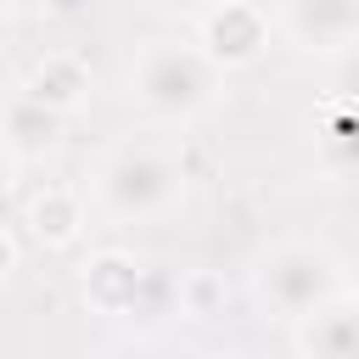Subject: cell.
Wrapping results in <instances>:
<instances>
[{
	"instance_id": "3",
	"label": "cell",
	"mask_w": 359,
	"mask_h": 359,
	"mask_svg": "<svg viewBox=\"0 0 359 359\" xmlns=\"http://www.w3.org/2000/svg\"><path fill=\"white\" fill-rule=\"evenodd\" d=\"M258 292L269 297V309H280L286 320H309L314 309H325L337 297V264L331 252L309 247V241H286L264 258L258 269Z\"/></svg>"
},
{
	"instance_id": "9",
	"label": "cell",
	"mask_w": 359,
	"mask_h": 359,
	"mask_svg": "<svg viewBox=\"0 0 359 359\" xmlns=\"http://www.w3.org/2000/svg\"><path fill=\"white\" fill-rule=\"evenodd\" d=\"M84 90H90V73H84V62H73V56H45V62L28 73V95H34V101H45L50 112L79 107V101H84Z\"/></svg>"
},
{
	"instance_id": "2",
	"label": "cell",
	"mask_w": 359,
	"mask_h": 359,
	"mask_svg": "<svg viewBox=\"0 0 359 359\" xmlns=\"http://www.w3.org/2000/svg\"><path fill=\"white\" fill-rule=\"evenodd\" d=\"M95 196L118 213V219H146L163 213L180 196V163L163 146H118L101 174H95Z\"/></svg>"
},
{
	"instance_id": "18",
	"label": "cell",
	"mask_w": 359,
	"mask_h": 359,
	"mask_svg": "<svg viewBox=\"0 0 359 359\" xmlns=\"http://www.w3.org/2000/svg\"><path fill=\"white\" fill-rule=\"evenodd\" d=\"M208 359H230V353H208Z\"/></svg>"
},
{
	"instance_id": "17",
	"label": "cell",
	"mask_w": 359,
	"mask_h": 359,
	"mask_svg": "<svg viewBox=\"0 0 359 359\" xmlns=\"http://www.w3.org/2000/svg\"><path fill=\"white\" fill-rule=\"evenodd\" d=\"M112 359H146V353H112Z\"/></svg>"
},
{
	"instance_id": "1",
	"label": "cell",
	"mask_w": 359,
	"mask_h": 359,
	"mask_svg": "<svg viewBox=\"0 0 359 359\" xmlns=\"http://www.w3.org/2000/svg\"><path fill=\"white\" fill-rule=\"evenodd\" d=\"M213 62L208 50L196 45H180V39H157L140 50L135 62V101L151 112V118H191L213 101Z\"/></svg>"
},
{
	"instance_id": "14",
	"label": "cell",
	"mask_w": 359,
	"mask_h": 359,
	"mask_svg": "<svg viewBox=\"0 0 359 359\" xmlns=\"http://www.w3.org/2000/svg\"><path fill=\"white\" fill-rule=\"evenodd\" d=\"M0 6H17V11H28V6H45V0H0ZM50 6H67V0H50Z\"/></svg>"
},
{
	"instance_id": "12",
	"label": "cell",
	"mask_w": 359,
	"mask_h": 359,
	"mask_svg": "<svg viewBox=\"0 0 359 359\" xmlns=\"http://www.w3.org/2000/svg\"><path fill=\"white\" fill-rule=\"evenodd\" d=\"M337 90H342L348 107H359V39H348L342 56H337Z\"/></svg>"
},
{
	"instance_id": "13",
	"label": "cell",
	"mask_w": 359,
	"mask_h": 359,
	"mask_svg": "<svg viewBox=\"0 0 359 359\" xmlns=\"http://www.w3.org/2000/svg\"><path fill=\"white\" fill-rule=\"evenodd\" d=\"M151 6H163V11H202L208 0H151Z\"/></svg>"
},
{
	"instance_id": "5",
	"label": "cell",
	"mask_w": 359,
	"mask_h": 359,
	"mask_svg": "<svg viewBox=\"0 0 359 359\" xmlns=\"http://www.w3.org/2000/svg\"><path fill=\"white\" fill-rule=\"evenodd\" d=\"M280 22L297 45H348L359 39V0H280Z\"/></svg>"
},
{
	"instance_id": "8",
	"label": "cell",
	"mask_w": 359,
	"mask_h": 359,
	"mask_svg": "<svg viewBox=\"0 0 359 359\" xmlns=\"http://www.w3.org/2000/svg\"><path fill=\"white\" fill-rule=\"evenodd\" d=\"M303 353L309 359H359V303H325L303 320Z\"/></svg>"
},
{
	"instance_id": "15",
	"label": "cell",
	"mask_w": 359,
	"mask_h": 359,
	"mask_svg": "<svg viewBox=\"0 0 359 359\" xmlns=\"http://www.w3.org/2000/svg\"><path fill=\"white\" fill-rule=\"evenodd\" d=\"M6 269H11V241L0 236V275H6Z\"/></svg>"
},
{
	"instance_id": "7",
	"label": "cell",
	"mask_w": 359,
	"mask_h": 359,
	"mask_svg": "<svg viewBox=\"0 0 359 359\" xmlns=\"http://www.w3.org/2000/svg\"><path fill=\"white\" fill-rule=\"evenodd\" d=\"M84 292L107 314H135L140 309V292H146V269L135 258H123V252H101L90 264V275H84Z\"/></svg>"
},
{
	"instance_id": "11",
	"label": "cell",
	"mask_w": 359,
	"mask_h": 359,
	"mask_svg": "<svg viewBox=\"0 0 359 359\" xmlns=\"http://www.w3.org/2000/svg\"><path fill=\"white\" fill-rule=\"evenodd\" d=\"M34 230H39L45 241H67V236L79 230V196H73V191H45V196L34 202Z\"/></svg>"
},
{
	"instance_id": "6",
	"label": "cell",
	"mask_w": 359,
	"mask_h": 359,
	"mask_svg": "<svg viewBox=\"0 0 359 359\" xmlns=\"http://www.w3.org/2000/svg\"><path fill=\"white\" fill-rule=\"evenodd\" d=\"M56 129H62V112H50L45 101H34L28 90L11 95L6 112H0V140H6L11 157H39V151H50V146H56Z\"/></svg>"
},
{
	"instance_id": "10",
	"label": "cell",
	"mask_w": 359,
	"mask_h": 359,
	"mask_svg": "<svg viewBox=\"0 0 359 359\" xmlns=\"http://www.w3.org/2000/svg\"><path fill=\"white\" fill-rule=\"evenodd\" d=\"M320 146H325V163H331L337 174H359V107H342V112L325 123Z\"/></svg>"
},
{
	"instance_id": "4",
	"label": "cell",
	"mask_w": 359,
	"mask_h": 359,
	"mask_svg": "<svg viewBox=\"0 0 359 359\" xmlns=\"http://www.w3.org/2000/svg\"><path fill=\"white\" fill-rule=\"evenodd\" d=\"M269 45V17L247 0H213L202 11V50L213 67H247Z\"/></svg>"
},
{
	"instance_id": "16",
	"label": "cell",
	"mask_w": 359,
	"mask_h": 359,
	"mask_svg": "<svg viewBox=\"0 0 359 359\" xmlns=\"http://www.w3.org/2000/svg\"><path fill=\"white\" fill-rule=\"evenodd\" d=\"M6 174H11V151H6V140H0V185H6Z\"/></svg>"
}]
</instances>
